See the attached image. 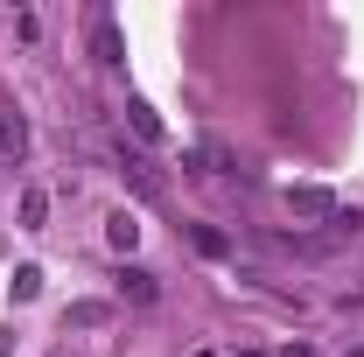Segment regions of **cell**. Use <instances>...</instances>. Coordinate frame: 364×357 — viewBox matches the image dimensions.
<instances>
[{
  "mask_svg": "<svg viewBox=\"0 0 364 357\" xmlns=\"http://www.w3.org/2000/svg\"><path fill=\"white\" fill-rule=\"evenodd\" d=\"M43 224H49V189L28 182V189H21V231H43Z\"/></svg>",
  "mask_w": 364,
  "mask_h": 357,
  "instance_id": "52a82bcc",
  "label": "cell"
},
{
  "mask_svg": "<svg viewBox=\"0 0 364 357\" xmlns=\"http://www.w3.org/2000/svg\"><path fill=\"white\" fill-rule=\"evenodd\" d=\"M127 119H134V134H140V140H161V119H154V105L127 98Z\"/></svg>",
  "mask_w": 364,
  "mask_h": 357,
  "instance_id": "9c48e42d",
  "label": "cell"
},
{
  "mask_svg": "<svg viewBox=\"0 0 364 357\" xmlns=\"http://www.w3.org/2000/svg\"><path fill=\"white\" fill-rule=\"evenodd\" d=\"M43 294V267H14V302H36Z\"/></svg>",
  "mask_w": 364,
  "mask_h": 357,
  "instance_id": "30bf717a",
  "label": "cell"
},
{
  "mask_svg": "<svg viewBox=\"0 0 364 357\" xmlns=\"http://www.w3.org/2000/svg\"><path fill=\"white\" fill-rule=\"evenodd\" d=\"M287 211H294V218H336V196L316 189V182H294V189H287Z\"/></svg>",
  "mask_w": 364,
  "mask_h": 357,
  "instance_id": "277c9868",
  "label": "cell"
},
{
  "mask_svg": "<svg viewBox=\"0 0 364 357\" xmlns=\"http://www.w3.org/2000/svg\"><path fill=\"white\" fill-rule=\"evenodd\" d=\"M0 357H7V329H0Z\"/></svg>",
  "mask_w": 364,
  "mask_h": 357,
  "instance_id": "4fadbf2b",
  "label": "cell"
},
{
  "mask_svg": "<svg viewBox=\"0 0 364 357\" xmlns=\"http://www.w3.org/2000/svg\"><path fill=\"white\" fill-rule=\"evenodd\" d=\"M105 238H112V252H134V245H140L134 211H112V218H105Z\"/></svg>",
  "mask_w": 364,
  "mask_h": 357,
  "instance_id": "8992f818",
  "label": "cell"
},
{
  "mask_svg": "<svg viewBox=\"0 0 364 357\" xmlns=\"http://www.w3.org/2000/svg\"><path fill=\"white\" fill-rule=\"evenodd\" d=\"M21 154H28V119H21V112H14V105L0 98V161L14 169Z\"/></svg>",
  "mask_w": 364,
  "mask_h": 357,
  "instance_id": "3957f363",
  "label": "cell"
},
{
  "mask_svg": "<svg viewBox=\"0 0 364 357\" xmlns=\"http://www.w3.org/2000/svg\"><path fill=\"white\" fill-rule=\"evenodd\" d=\"M280 357H316V351H309V343H287V351H280Z\"/></svg>",
  "mask_w": 364,
  "mask_h": 357,
  "instance_id": "7c38bea8",
  "label": "cell"
},
{
  "mask_svg": "<svg viewBox=\"0 0 364 357\" xmlns=\"http://www.w3.org/2000/svg\"><path fill=\"white\" fill-rule=\"evenodd\" d=\"M189 245L203 252V260H225L231 245H225V231H210V224H189Z\"/></svg>",
  "mask_w": 364,
  "mask_h": 357,
  "instance_id": "ba28073f",
  "label": "cell"
},
{
  "mask_svg": "<svg viewBox=\"0 0 364 357\" xmlns=\"http://www.w3.org/2000/svg\"><path fill=\"white\" fill-rule=\"evenodd\" d=\"M91 56H98L105 70H119V63H127V43H119V21H112L105 7L91 14Z\"/></svg>",
  "mask_w": 364,
  "mask_h": 357,
  "instance_id": "7a4b0ae2",
  "label": "cell"
},
{
  "mask_svg": "<svg viewBox=\"0 0 364 357\" xmlns=\"http://www.w3.org/2000/svg\"><path fill=\"white\" fill-rule=\"evenodd\" d=\"M245 357H259V351H245Z\"/></svg>",
  "mask_w": 364,
  "mask_h": 357,
  "instance_id": "5bb4252c",
  "label": "cell"
},
{
  "mask_svg": "<svg viewBox=\"0 0 364 357\" xmlns=\"http://www.w3.org/2000/svg\"><path fill=\"white\" fill-rule=\"evenodd\" d=\"M119 294H127L134 309H154V302H161V280L147 267H119Z\"/></svg>",
  "mask_w": 364,
  "mask_h": 357,
  "instance_id": "5b68a950",
  "label": "cell"
},
{
  "mask_svg": "<svg viewBox=\"0 0 364 357\" xmlns=\"http://www.w3.org/2000/svg\"><path fill=\"white\" fill-rule=\"evenodd\" d=\"M70 322H77V329H98V322H105V302H77Z\"/></svg>",
  "mask_w": 364,
  "mask_h": 357,
  "instance_id": "8fae6325",
  "label": "cell"
},
{
  "mask_svg": "<svg viewBox=\"0 0 364 357\" xmlns=\"http://www.w3.org/2000/svg\"><path fill=\"white\" fill-rule=\"evenodd\" d=\"M112 161H119V182L134 189L140 203H161V196H168V182H161V169H154V161H147L140 147H127V140H119V147H112Z\"/></svg>",
  "mask_w": 364,
  "mask_h": 357,
  "instance_id": "6da1fadb",
  "label": "cell"
}]
</instances>
